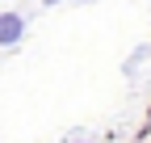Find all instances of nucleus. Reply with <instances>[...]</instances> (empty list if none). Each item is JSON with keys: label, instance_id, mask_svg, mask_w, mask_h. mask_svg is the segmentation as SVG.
I'll return each mask as SVG.
<instances>
[{"label": "nucleus", "instance_id": "nucleus-3", "mask_svg": "<svg viewBox=\"0 0 151 143\" xmlns=\"http://www.w3.org/2000/svg\"><path fill=\"white\" fill-rule=\"evenodd\" d=\"M46 4H55V0H46Z\"/></svg>", "mask_w": 151, "mask_h": 143}, {"label": "nucleus", "instance_id": "nucleus-1", "mask_svg": "<svg viewBox=\"0 0 151 143\" xmlns=\"http://www.w3.org/2000/svg\"><path fill=\"white\" fill-rule=\"evenodd\" d=\"M21 30H25V21L17 13H4L0 17V46H13L17 38H21Z\"/></svg>", "mask_w": 151, "mask_h": 143}, {"label": "nucleus", "instance_id": "nucleus-2", "mask_svg": "<svg viewBox=\"0 0 151 143\" xmlns=\"http://www.w3.org/2000/svg\"><path fill=\"white\" fill-rule=\"evenodd\" d=\"M147 131H151V122H147ZM147 131H143V135H147Z\"/></svg>", "mask_w": 151, "mask_h": 143}]
</instances>
